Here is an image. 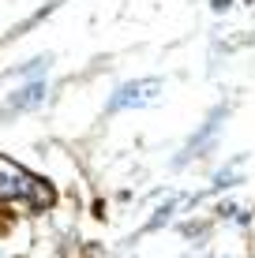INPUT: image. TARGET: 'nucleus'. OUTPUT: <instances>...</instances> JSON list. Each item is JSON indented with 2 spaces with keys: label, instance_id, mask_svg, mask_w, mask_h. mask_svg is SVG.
Listing matches in <instances>:
<instances>
[{
  "label": "nucleus",
  "instance_id": "obj_1",
  "mask_svg": "<svg viewBox=\"0 0 255 258\" xmlns=\"http://www.w3.org/2000/svg\"><path fill=\"white\" fill-rule=\"evenodd\" d=\"M158 94H162V79H135V83H124L117 94H113L109 109H113V112H120V109H139V105L158 101Z\"/></svg>",
  "mask_w": 255,
  "mask_h": 258
},
{
  "label": "nucleus",
  "instance_id": "obj_2",
  "mask_svg": "<svg viewBox=\"0 0 255 258\" xmlns=\"http://www.w3.org/2000/svg\"><path fill=\"white\" fill-rule=\"evenodd\" d=\"M34 183H38V180H34L23 165H15L12 157H0V199H4V202L34 195Z\"/></svg>",
  "mask_w": 255,
  "mask_h": 258
},
{
  "label": "nucleus",
  "instance_id": "obj_3",
  "mask_svg": "<svg viewBox=\"0 0 255 258\" xmlns=\"http://www.w3.org/2000/svg\"><path fill=\"white\" fill-rule=\"evenodd\" d=\"M45 101V83H26L23 90H15L8 97V112H23V109H34V105Z\"/></svg>",
  "mask_w": 255,
  "mask_h": 258
}]
</instances>
